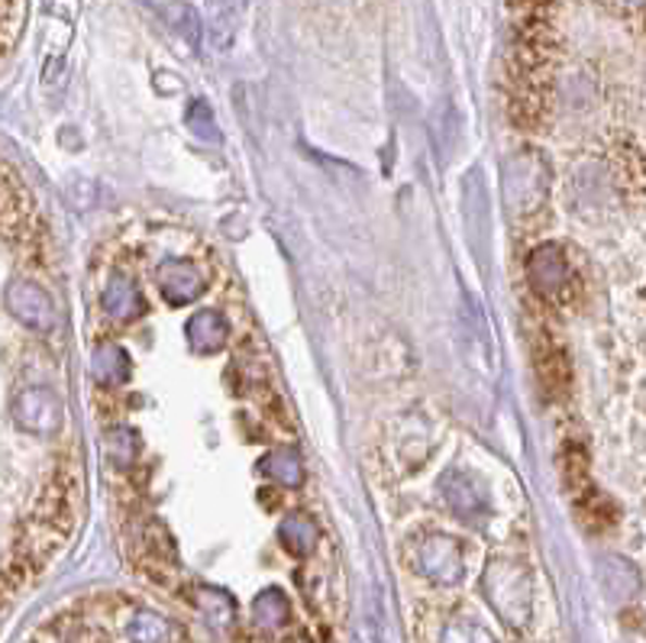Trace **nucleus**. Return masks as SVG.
I'll list each match as a JSON object with an SVG mask.
<instances>
[{"instance_id": "obj_10", "label": "nucleus", "mask_w": 646, "mask_h": 643, "mask_svg": "<svg viewBox=\"0 0 646 643\" xmlns=\"http://www.w3.org/2000/svg\"><path fill=\"white\" fill-rule=\"evenodd\" d=\"M101 305H104V314L116 323H126L142 314V298H139L136 285L126 275H113L110 279Z\"/></svg>"}, {"instance_id": "obj_14", "label": "nucleus", "mask_w": 646, "mask_h": 643, "mask_svg": "<svg viewBox=\"0 0 646 643\" xmlns=\"http://www.w3.org/2000/svg\"><path fill=\"white\" fill-rule=\"evenodd\" d=\"M126 634L133 643H172V625L156 611H136Z\"/></svg>"}, {"instance_id": "obj_11", "label": "nucleus", "mask_w": 646, "mask_h": 643, "mask_svg": "<svg viewBox=\"0 0 646 643\" xmlns=\"http://www.w3.org/2000/svg\"><path fill=\"white\" fill-rule=\"evenodd\" d=\"M282 546L291 556H308L318 546V528L308 515H288L282 524Z\"/></svg>"}, {"instance_id": "obj_21", "label": "nucleus", "mask_w": 646, "mask_h": 643, "mask_svg": "<svg viewBox=\"0 0 646 643\" xmlns=\"http://www.w3.org/2000/svg\"><path fill=\"white\" fill-rule=\"evenodd\" d=\"M188 129L191 133H198L201 139H220V133H216L214 126V110L208 108L204 101H195L191 108H188Z\"/></svg>"}, {"instance_id": "obj_7", "label": "nucleus", "mask_w": 646, "mask_h": 643, "mask_svg": "<svg viewBox=\"0 0 646 643\" xmlns=\"http://www.w3.org/2000/svg\"><path fill=\"white\" fill-rule=\"evenodd\" d=\"M156 285H159V295L169 301V305H191L204 295L208 282L204 275L185 262V259H165L159 265V275H156Z\"/></svg>"}, {"instance_id": "obj_12", "label": "nucleus", "mask_w": 646, "mask_h": 643, "mask_svg": "<svg viewBox=\"0 0 646 643\" xmlns=\"http://www.w3.org/2000/svg\"><path fill=\"white\" fill-rule=\"evenodd\" d=\"M288 598L278 592V589H265L259 598H256V605H252V618H256V625L259 628H265V631H278L282 625H288Z\"/></svg>"}, {"instance_id": "obj_2", "label": "nucleus", "mask_w": 646, "mask_h": 643, "mask_svg": "<svg viewBox=\"0 0 646 643\" xmlns=\"http://www.w3.org/2000/svg\"><path fill=\"white\" fill-rule=\"evenodd\" d=\"M414 569L436 585H459L465 576V549L456 536L427 534L418 543Z\"/></svg>"}, {"instance_id": "obj_1", "label": "nucleus", "mask_w": 646, "mask_h": 643, "mask_svg": "<svg viewBox=\"0 0 646 643\" xmlns=\"http://www.w3.org/2000/svg\"><path fill=\"white\" fill-rule=\"evenodd\" d=\"M485 595L508 628H524L534 605L531 576L514 559H492L485 569Z\"/></svg>"}, {"instance_id": "obj_15", "label": "nucleus", "mask_w": 646, "mask_h": 643, "mask_svg": "<svg viewBox=\"0 0 646 643\" xmlns=\"http://www.w3.org/2000/svg\"><path fill=\"white\" fill-rule=\"evenodd\" d=\"M259 472L278 485H301L305 482V466L295 453H272L269 459L259 462Z\"/></svg>"}, {"instance_id": "obj_22", "label": "nucleus", "mask_w": 646, "mask_h": 643, "mask_svg": "<svg viewBox=\"0 0 646 643\" xmlns=\"http://www.w3.org/2000/svg\"><path fill=\"white\" fill-rule=\"evenodd\" d=\"M69 643H108L101 634H95V631H75Z\"/></svg>"}, {"instance_id": "obj_5", "label": "nucleus", "mask_w": 646, "mask_h": 643, "mask_svg": "<svg viewBox=\"0 0 646 643\" xmlns=\"http://www.w3.org/2000/svg\"><path fill=\"white\" fill-rule=\"evenodd\" d=\"M7 311L16 318L20 323L33 326V330H55L59 326V311H55V301L52 295L33 282V279H13L7 285Z\"/></svg>"}, {"instance_id": "obj_13", "label": "nucleus", "mask_w": 646, "mask_h": 643, "mask_svg": "<svg viewBox=\"0 0 646 643\" xmlns=\"http://www.w3.org/2000/svg\"><path fill=\"white\" fill-rule=\"evenodd\" d=\"M91 369H95L98 382H113V385H120V382H126L133 375V362H129V356L120 346H101L95 353Z\"/></svg>"}, {"instance_id": "obj_17", "label": "nucleus", "mask_w": 646, "mask_h": 643, "mask_svg": "<svg viewBox=\"0 0 646 643\" xmlns=\"http://www.w3.org/2000/svg\"><path fill=\"white\" fill-rule=\"evenodd\" d=\"M208 3H211V13H214V36L220 39L216 46L226 49L229 46V36L236 29V20H239L243 7L249 0H208Z\"/></svg>"}, {"instance_id": "obj_3", "label": "nucleus", "mask_w": 646, "mask_h": 643, "mask_svg": "<svg viewBox=\"0 0 646 643\" xmlns=\"http://www.w3.org/2000/svg\"><path fill=\"white\" fill-rule=\"evenodd\" d=\"M546 191V172L534 152H518L505 165V201L514 214L537 211Z\"/></svg>"}, {"instance_id": "obj_19", "label": "nucleus", "mask_w": 646, "mask_h": 643, "mask_svg": "<svg viewBox=\"0 0 646 643\" xmlns=\"http://www.w3.org/2000/svg\"><path fill=\"white\" fill-rule=\"evenodd\" d=\"M104 453H108L116 466H129L133 456H136V436H133V430H110L108 436H104Z\"/></svg>"}, {"instance_id": "obj_20", "label": "nucleus", "mask_w": 646, "mask_h": 643, "mask_svg": "<svg viewBox=\"0 0 646 643\" xmlns=\"http://www.w3.org/2000/svg\"><path fill=\"white\" fill-rule=\"evenodd\" d=\"M198 605H201V611H204L211 621H216V625H226V621L233 618V602H229L223 592H214V589H211V592H208V589L198 592Z\"/></svg>"}, {"instance_id": "obj_16", "label": "nucleus", "mask_w": 646, "mask_h": 643, "mask_svg": "<svg viewBox=\"0 0 646 643\" xmlns=\"http://www.w3.org/2000/svg\"><path fill=\"white\" fill-rule=\"evenodd\" d=\"M443 643H498L479 618H452L443 628Z\"/></svg>"}, {"instance_id": "obj_18", "label": "nucleus", "mask_w": 646, "mask_h": 643, "mask_svg": "<svg viewBox=\"0 0 646 643\" xmlns=\"http://www.w3.org/2000/svg\"><path fill=\"white\" fill-rule=\"evenodd\" d=\"M165 20L185 42H191V46L201 42V20H198V13L188 3H178V0L165 3Z\"/></svg>"}, {"instance_id": "obj_6", "label": "nucleus", "mask_w": 646, "mask_h": 643, "mask_svg": "<svg viewBox=\"0 0 646 643\" xmlns=\"http://www.w3.org/2000/svg\"><path fill=\"white\" fill-rule=\"evenodd\" d=\"M13 421L36 436H49L65 424V405L49 388H29L13 401Z\"/></svg>"}, {"instance_id": "obj_4", "label": "nucleus", "mask_w": 646, "mask_h": 643, "mask_svg": "<svg viewBox=\"0 0 646 643\" xmlns=\"http://www.w3.org/2000/svg\"><path fill=\"white\" fill-rule=\"evenodd\" d=\"M572 275L575 272H572L569 256L552 243L537 246L527 256V279H531L534 292L546 301H566L569 292H572Z\"/></svg>"}, {"instance_id": "obj_8", "label": "nucleus", "mask_w": 646, "mask_h": 643, "mask_svg": "<svg viewBox=\"0 0 646 643\" xmlns=\"http://www.w3.org/2000/svg\"><path fill=\"white\" fill-rule=\"evenodd\" d=\"M443 495H446L449 508H452L462 521H469V524H475V521H482V518L488 515V498H485L482 485H479L475 479L462 475V472H449V475H446Z\"/></svg>"}, {"instance_id": "obj_9", "label": "nucleus", "mask_w": 646, "mask_h": 643, "mask_svg": "<svg viewBox=\"0 0 646 643\" xmlns=\"http://www.w3.org/2000/svg\"><path fill=\"white\" fill-rule=\"evenodd\" d=\"M185 333H188V346L195 353H216L223 349V343L229 339V323L220 311H198L191 321L185 323Z\"/></svg>"}, {"instance_id": "obj_23", "label": "nucleus", "mask_w": 646, "mask_h": 643, "mask_svg": "<svg viewBox=\"0 0 646 643\" xmlns=\"http://www.w3.org/2000/svg\"><path fill=\"white\" fill-rule=\"evenodd\" d=\"M631 3H641V0H631Z\"/></svg>"}]
</instances>
